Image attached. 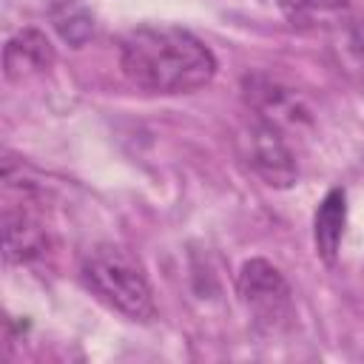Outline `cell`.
Wrapping results in <instances>:
<instances>
[{"label":"cell","mask_w":364,"mask_h":364,"mask_svg":"<svg viewBox=\"0 0 364 364\" xmlns=\"http://www.w3.org/2000/svg\"><path fill=\"white\" fill-rule=\"evenodd\" d=\"M3 60H6V77L17 80V77H23V71L48 68L54 60V51H51V43L46 40V34L26 28L9 40Z\"/></svg>","instance_id":"cell-9"},{"label":"cell","mask_w":364,"mask_h":364,"mask_svg":"<svg viewBox=\"0 0 364 364\" xmlns=\"http://www.w3.org/2000/svg\"><path fill=\"white\" fill-rule=\"evenodd\" d=\"M344 225H347V193L341 188H333L321 199L316 219H313L316 250L324 262H336V253H338V245L344 236Z\"/></svg>","instance_id":"cell-8"},{"label":"cell","mask_w":364,"mask_h":364,"mask_svg":"<svg viewBox=\"0 0 364 364\" xmlns=\"http://www.w3.org/2000/svg\"><path fill=\"white\" fill-rule=\"evenodd\" d=\"M239 296L262 333H282L293 324V293L284 276L264 259H250L239 270Z\"/></svg>","instance_id":"cell-3"},{"label":"cell","mask_w":364,"mask_h":364,"mask_svg":"<svg viewBox=\"0 0 364 364\" xmlns=\"http://www.w3.org/2000/svg\"><path fill=\"white\" fill-rule=\"evenodd\" d=\"M245 97H247V105L256 111V117L270 122L279 131L299 128L301 122L310 119L301 97L293 88H284L270 77H259V74L247 77L245 80Z\"/></svg>","instance_id":"cell-5"},{"label":"cell","mask_w":364,"mask_h":364,"mask_svg":"<svg viewBox=\"0 0 364 364\" xmlns=\"http://www.w3.org/2000/svg\"><path fill=\"white\" fill-rule=\"evenodd\" d=\"M279 9L301 31H338L350 20L347 0H279Z\"/></svg>","instance_id":"cell-6"},{"label":"cell","mask_w":364,"mask_h":364,"mask_svg":"<svg viewBox=\"0 0 364 364\" xmlns=\"http://www.w3.org/2000/svg\"><path fill=\"white\" fill-rule=\"evenodd\" d=\"M85 287L134 321H151L156 313L151 284L139 262L119 245H97L82 256L80 264Z\"/></svg>","instance_id":"cell-2"},{"label":"cell","mask_w":364,"mask_h":364,"mask_svg":"<svg viewBox=\"0 0 364 364\" xmlns=\"http://www.w3.org/2000/svg\"><path fill=\"white\" fill-rule=\"evenodd\" d=\"M347 63H350V71L364 85V34L361 31H353L347 37Z\"/></svg>","instance_id":"cell-10"},{"label":"cell","mask_w":364,"mask_h":364,"mask_svg":"<svg viewBox=\"0 0 364 364\" xmlns=\"http://www.w3.org/2000/svg\"><path fill=\"white\" fill-rule=\"evenodd\" d=\"M3 242H6L9 262H31L46 250L48 236H46V228L28 210H6Z\"/></svg>","instance_id":"cell-7"},{"label":"cell","mask_w":364,"mask_h":364,"mask_svg":"<svg viewBox=\"0 0 364 364\" xmlns=\"http://www.w3.org/2000/svg\"><path fill=\"white\" fill-rule=\"evenodd\" d=\"M122 74L151 94H188L216 74L210 48L179 26H139L119 43Z\"/></svg>","instance_id":"cell-1"},{"label":"cell","mask_w":364,"mask_h":364,"mask_svg":"<svg viewBox=\"0 0 364 364\" xmlns=\"http://www.w3.org/2000/svg\"><path fill=\"white\" fill-rule=\"evenodd\" d=\"M239 148L245 162L273 188H290L299 176L296 168V156L287 148L284 136L279 128H273L270 122L253 117L242 134H239Z\"/></svg>","instance_id":"cell-4"}]
</instances>
